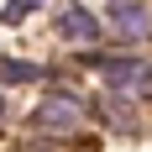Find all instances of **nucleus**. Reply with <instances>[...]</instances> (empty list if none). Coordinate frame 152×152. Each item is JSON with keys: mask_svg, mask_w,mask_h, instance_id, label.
I'll return each mask as SVG.
<instances>
[{"mask_svg": "<svg viewBox=\"0 0 152 152\" xmlns=\"http://www.w3.org/2000/svg\"><path fill=\"white\" fill-rule=\"evenodd\" d=\"M100 68V79H105L115 94H126V100H142V94H152V63L147 58H84Z\"/></svg>", "mask_w": 152, "mask_h": 152, "instance_id": "f257e3e1", "label": "nucleus"}, {"mask_svg": "<svg viewBox=\"0 0 152 152\" xmlns=\"http://www.w3.org/2000/svg\"><path fill=\"white\" fill-rule=\"evenodd\" d=\"M79 121H84V105L68 100V94H47L42 105L31 110V126H42V131H63V137H74Z\"/></svg>", "mask_w": 152, "mask_h": 152, "instance_id": "f03ea898", "label": "nucleus"}, {"mask_svg": "<svg viewBox=\"0 0 152 152\" xmlns=\"http://www.w3.org/2000/svg\"><path fill=\"white\" fill-rule=\"evenodd\" d=\"M58 37H68V42H100V16L89 11V5H63L58 11Z\"/></svg>", "mask_w": 152, "mask_h": 152, "instance_id": "7ed1b4c3", "label": "nucleus"}, {"mask_svg": "<svg viewBox=\"0 0 152 152\" xmlns=\"http://www.w3.org/2000/svg\"><path fill=\"white\" fill-rule=\"evenodd\" d=\"M110 21H115L126 37H147L152 31V16H147L142 0H110Z\"/></svg>", "mask_w": 152, "mask_h": 152, "instance_id": "20e7f679", "label": "nucleus"}, {"mask_svg": "<svg viewBox=\"0 0 152 152\" xmlns=\"http://www.w3.org/2000/svg\"><path fill=\"white\" fill-rule=\"evenodd\" d=\"M0 79H5V84H37V79H42V63H26V58H0Z\"/></svg>", "mask_w": 152, "mask_h": 152, "instance_id": "39448f33", "label": "nucleus"}, {"mask_svg": "<svg viewBox=\"0 0 152 152\" xmlns=\"http://www.w3.org/2000/svg\"><path fill=\"white\" fill-rule=\"evenodd\" d=\"M100 115H105V121L115 126L121 137H137V131H142V121H137V115H131V110L121 105V100H105V105H100Z\"/></svg>", "mask_w": 152, "mask_h": 152, "instance_id": "423d86ee", "label": "nucleus"}, {"mask_svg": "<svg viewBox=\"0 0 152 152\" xmlns=\"http://www.w3.org/2000/svg\"><path fill=\"white\" fill-rule=\"evenodd\" d=\"M37 5H42V0H11V5L0 11V21H5V26H16V21H26V16L37 11Z\"/></svg>", "mask_w": 152, "mask_h": 152, "instance_id": "0eeeda50", "label": "nucleus"}, {"mask_svg": "<svg viewBox=\"0 0 152 152\" xmlns=\"http://www.w3.org/2000/svg\"><path fill=\"white\" fill-rule=\"evenodd\" d=\"M5 110H11V105H5V94H0V121H5Z\"/></svg>", "mask_w": 152, "mask_h": 152, "instance_id": "6e6552de", "label": "nucleus"}]
</instances>
